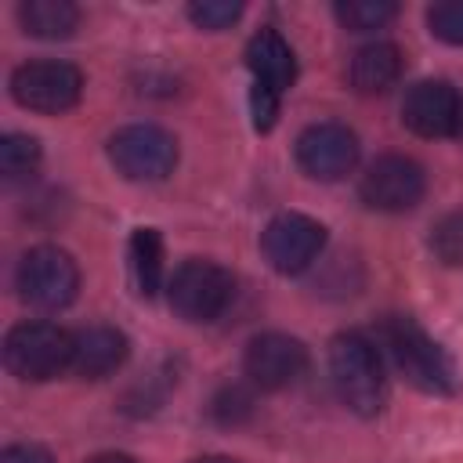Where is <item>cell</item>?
<instances>
[{
    "instance_id": "484cf974",
    "label": "cell",
    "mask_w": 463,
    "mask_h": 463,
    "mask_svg": "<svg viewBox=\"0 0 463 463\" xmlns=\"http://www.w3.org/2000/svg\"><path fill=\"white\" fill-rule=\"evenodd\" d=\"M90 463H137V459L127 456V452H101V456H94Z\"/></svg>"
},
{
    "instance_id": "ffe728a7",
    "label": "cell",
    "mask_w": 463,
    "mask_h": 463,
    "mask_svg": "<svg viewBox=\"0 0 463 463\" xmlns=\"http://www.w3.org/2000/svg\"><path fill=\"white\" fill-rule=\"evenodd\" d=\"M430 253L441 264H449V268H459L463 264V210L445 213L430 228Z\"/></svg>"
},
{
    "instance_id": "d6986e66",
    "label": "cell",
    "mask_w": 463,
    "mask_h": 463,
    "mask_svg": "<svg viewBox=\"0 0 463 463\" xmlns=\"http://www.w3.org/2000/svg\"><path fill=\"white\" fill-rule=\"evenodd\" d=\"M40 163V141L33 134H7L0 141V174L4 177H25Z\"/></svg>"
},
{
    "instance_id": "30bf717a",
    "label": "cell",
    "mask_w": 463,
    "mask_h": 463,
    "mask_svg": "<svg viewBox=\"0 0 463 463\" xmlns=\"http://www.w3.org/2000/svg\"><path fill=\"white\" fill-rule=\"evenodd\" d=\"M326 246V228L307 213H279L260 232V250L268 264L282 275L307 271Z\"/></svg>"
},
{
    "instance_id": "9a60e30c",
    "label": "cell",
    "mask_w": 463,
    "mask_h": 463,
    "mask_svg": "<svg viewBox=\"0 0 463 463\" xmlns=\"http://www.w3.org/2000/svg\"><path fill=\"white\" fill-rule=\"evenodd\" d=\"M402 69H405L402 51L387 40H376V43H365L354 51V58L347 65V80L358 94H383L402 80Z\"/></svg>"
},
{
    "instance_id": "4316f807",
    "label": "cell",
    "mask_w": 463,
    "mask_h": 463,
    "mask_svg": "<svg viewBox=\"0 0 463 463\" xmlns=\"http://www.w3.org/2000/svg\"><path fill=\"white\" fill-rule=\"evenodd\" d=\"M195 463H235V459H224V456H203V459H195Z\"/></svg>"
},
{
    "instance_id": "603a6c76",
    "label": "cell",
    "mask_w": 463,
    "mask_h": 463,
    "mask_svg": "<svg viewBox=\"0 0 463 463\" xmlns=\"http://www.w3.org/2000/svg\"><path fill=\"white\" fill-rule=\"evenodd\" d=\"M210 412H213V420H221V423H239V420H246V416L253 412V398H250L246 387L232 383V387H224V391L213 398Z\"/></svg>"
},
{
    "instance_id": "6da1fadb",
    "label": "cell",
    "mask_w": 463,
    "mask_h": 463,
    "mask_svg": "<svg viewBox=\"0 0 463 463\" xmlns=\"http://www.w3.org/2000/svg\"><path fill=\"white\" fill-rule=\"evenodd\" d=\"M376 344L391 354L394 369L423 394H456L459 376L445 347L409 315H387L376 326Z\"/></svg>"
},
{
    "instance_id": "7402d4cb",
    "label": "cell",
    "mask_w": 463,
    "mask_h": 463,
    "mask_svg": "<svg viewBox=\"0 0 463 463\" xmlns=\"http://www.w3.org/2000/svg\"><path fill=\"white\" fill-rule=\"evenodd\" d=\"M239 14H242V4H235V0H195V4H188V18L199 29H210V33L228 29L232 22H239Z\"/></svg>"
},
{
    "instance_id": "2e32d148",
    "label": "cell",
    "mask_w": 463,
    "mask_h": 463,
    "mask_svg": "<svg viewBox=\"0 0 463 463\" xmlns=\"http://www.w3.org/2000/svg\"><path fill=\"white\" fill-rule=\"evenodd\" d=\"M18 22L36 40H65L80 25V7L69 0H25L18 7Z\"/></svg>"
},
{
    "instance_id": "ba28073f",
    "label": "cell",
    "mask_w": 463,
    "mask_h": 463,
    "mask_svg": "<svg viewBox=\"0 0 463 463\" xmlns=\"http://www.w3.org/2000/svg\"><path fill=\"white\" fill-rule=\"evenodd\" d=\"M427 192V174L416 159L409 156H380L365 166L362 181H358V195L369 210L380 213H402L412 210Z\"/></svg>"
},
{
    "instance_id": "44dd1931",
    "label": "cell",
    "mask_w": 463,
    "mask_h": 463,
    "mask_svg": "<svg viewBox=\"0 0 463 463\" xmlns=\"http://www.w3.org/2000/svg\"><path fill=\"white\" fill-rule=\"evenodd\" d=\"M427 25L441 43L463 47V0H441L427 11Z\"/></svg>"
},
{
    "instance_id": "ac0fdd59",
    "label": "cell",
    "mask_w": 463,
    "mask_h": 463,
    "mask_svg": "<svg viewBox=\"0 0 463 463\" xmlns=\"http://www.w3.org/2000/svg\"><path fill=\"white\" fill-rule=\"evenodd\" d=\"M394 14H398V4H391V0H344V4H336V18L351 33L383 29Z\"/></svg>"
},
{
    "instance_id": "3957f363",
    "label": "cell",
    "mask_w": 463,
    "mask_h": 463,
    "mask_svg": "<svg viewBox=\"0 0 463 463\" xmlns=\"http://www.w3.org/2000/svg\"><path fill=\"white\" fill-rule=\"evenodd\" d=\"M4 365L29 383L54 380L72 365V333L54 322H18L4 336Z\"/></svg>"
},
{
    "instance_id": "4fadbf2b",
    "label": "cell",
    "mask_w": 463,
    "mask_h": 463,
    "mask_svg": "<svg viewBox=\"0 0 463 463\" xmlns=\"http://www.w3.org/2000/svg\"><path fill=\"white\" fill-rule=\"evenodd\" d=\"M127 336L116 326H87L72 333V373L83 380H101L127 362Z\"/></svg>"
},
{
    "instance_id": "e0dca14e",
    "label": "cell",
    "mask_w": 463,
    "mask_h": 463,
    "mask_svg": "<svg viewBox=\"0 0 463 463\" xmlns=\"http://www.w3.org/2000/svg\"><path fill=\"white\" fill-rule=\"evenodd\" d=\"M130 271L145 297L163 289V239L156 228H137L130 239Z\"/></svg>"
},
{
    "instance_id": "52a82bcc",
    "label": "cell",
    "mask_w": 463,
    "mask_h": 463,
    "mask_svg": "<svg viewBox=\"0 0 463 463\" xmlns=\"http://www.w3.org/2000/svg\"><path fill=\"white\" fill-rule=\"evenodd\" d=\"M109 159L130 181H163L177 166V141L156 123H130L109 137Z\"/></svg>"
},
{
    "instance_id": "8fae6325",
    "label": "cell",
    "mask_w": 463,
    "mask_h": 463,
    "mask_svg": "<svg viewBox=\"0 0 463 463\" xmlns=\"http://www.w3.org/2000/svg\"><path fill=\"white\" fill-rule=\"evenodd\" d=\"M402 119L420 137H456L463 130V94L449 80H420L402 101Z\"/></svg>"
},
{
    "instance_id": "cb8c5ba5",
    "label": "cell",
    "mask_w": 463,
    "mask_h": 463,
    "mask_svg": "<svg viewBox=\"0 0 463 463\" xmlns=\"http://www.w3.org/2000/svg\"><path fill=\"white\" fill-rule=\"evenodd\" d=\"M279 105H282V94H279V90L260 87V83L250 87V112H253V127H257V130H271V127H275Z\"/></svg>"
},
{
    "instance_id": "277c9868",
    "label": "cell",
    "mask_w": 463,
    "mask_h": 463,
    "mask_svg": "<svg viewBox=\"0 0 463 463\" xmlns=\"http://www.w3.org/2000/svg\"><path fill=\"white\" fill-rule=\"evenodd\" d=\"M14 289L25 304L40 311H61L76 300L80 289V268L76 260L58 246H33L14 271Z\"/></svg>"
},
{
    "instance_id": "5bb4252c",
    "label": "cell",
    "mask_w": 463,
    "mask_h": 463,
    "mask_svg": "<svg viewBox=\"0 0 463 463\" xmlns=\"http://www.w3.org/2000/svg\"><path fill=\"white\" fill-rule=\"evenodd\" d=\"M246 65L253 72V83L271 87L279 94H286L293 87V80H297V54L282 40V33L271 29V25H264L260 33H253V40L246 47Z\"/></svg>"
},
{
    "instance_id": "7c38bea8",
    "label": "cell",
    "mask_w": 463,
    "mask_h": 463,
    "mask_svg": "<svg viewBox=\"0 0 463 463\" xmlns=\"http://www.w3.org/2000/svg\"><path fill=\"white\" fill-rule=\"evenodd\" d=\"M307 369V347L289 333H260L246 344L242 373L260 391H282Z\"/></svg>"
},
{
    "instance_id": "5b68a950",
    "label": "cell",
    "mask_w": 463,
    "mask_h": 463,
    "mask_svg": "<svg viewBox=\"0 0 463 463\" xmlns=\"http://www.w3.org/2000/svg\"><path fill=\"white\" fill-rule=\"evenodd\" d=\"M170 307L184 322H213L235 297V279L213 260H184L166 282Z\"/></svg>"
},
{
    "instance_id": "9c48e42d",
    "label": "cell",
    "mask_w": 463,
    "mask_h": 463,
    "mask_svg": "<svg viewBox=\"0 0 463 463\" xmlns=\"http://www.w3.org/2000/svg\"><path fill=\"white\" fill-rule=\"evenodd\" d=\"M297 166L315 181H340L358 163V134L344 123H311L300 130L297 145Z\"/></svg>"
},
{
    "instance_id": "7a4b0ae2",
    "label": "cell",
    "mask_w": 463,
    "mask_h": 463,
    "mask_svg": "<svg viewBox=\"0 0 463 463\" xmlns=\"http://www.w3.org/2000/svg\"><path fill=\"white\" fill-rule=\"evenodd\" d=\"M329 376L340 402L358 416H376L387 402L380 347L365 333H340L329 344Z\"/></svg>"
},
{
    "instance_id": "d4e9b609",
    "label": "cell",
    "mask_w": 463,
    "mask_h": 463,
    "mask_svg": "<svg viewBox=\"0 0 463 463\" xmlns=\"http://www.w3.org/2000/svg\"><path fill=\"white\" fill-rule=\"evenodd\" d=\"M0 463H51V452L40 445H11L4 449Z\"/></svg>"
},
{
    "instance_id": "8992f818",
    "label": "cell",
    "mask_w": 463,
    "mask_h": 463,
    "mask_svg": "<svg viewBox=\"0 0 463 463\" xmlns=\"http://www.w3.org/2000/svg\"><path fill=\"white\" fill-rule=\"evenodd\" d=\"M80 94H83V72L58 58L25 61L11 72V98L29 112L61 116L80 101Z\"/></svg>"
}]
</instances>
